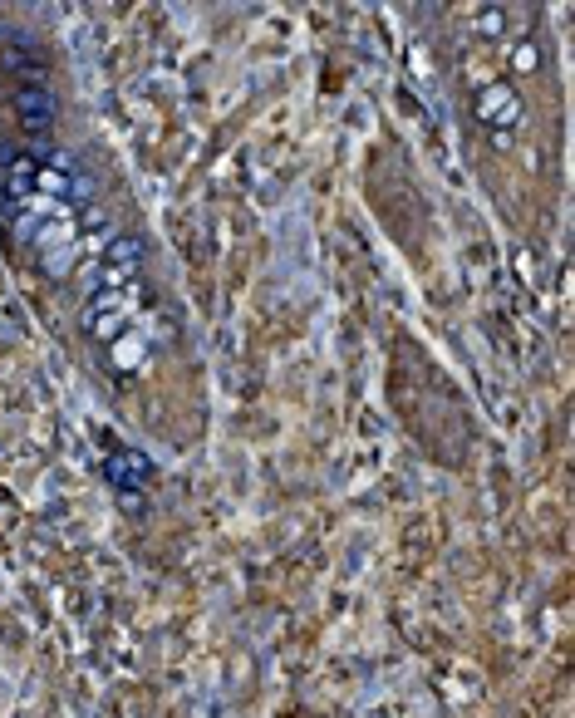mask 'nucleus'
<instances>
[{"mask_svg":"<svg viewBox=\"0 0 575 718\" xmlns=\"http://www.w3.org/2000/svg\"><path fill=\"white\" fill-rule=\"evenodd\" d=\"M104 266H118V271H143V241L138 237H114L104 246Z\"/></svg>","mask_w":575,"mask_h":718,"instance_id":"obj_4","label":"nucleus"},{"mask_svg":"<svg viewBox=\"0 0 575 718\" xmlns=\"http://www.w3.org/2000/svg\"><path fill=\"white\" fill-rule=\"evenodd\" d=\"M472 114L482 119V128L492 133V143L497 148H512V133L521 128V94L512 84H482L477 94H472Z\"/></svg>","mask_w":575,"mask_h":718,"instance_id":"obj_1","label":"nucleus"},{"mask_svg":"<svg viewBox=\"0 0 575 718\" xmlns=\"http://www.w3.org/2000/svg\"><path fill=\"white\" fill-rule=\"evenodd\" d=\"M148 359H153V340H148L143 330H123L114 345L104 350V374H109L114 384H128V379L148 374Z\"/></svg>","mask_w":575,"mask_h":718,"instance_id":"obj_2","label":"nucleus"},{"mask_svg":"<svg viewBox=\"0 0 575 718\" xmlns=\"http://www.w3.org/2000/svg\"><path fill=\"white\" fill-rule=\"evenodd\" d=\"M507 64H512V74H536V69H541V45H536V40H517Z\"/></svg>","mask_w":575,"mask_h":718,"instance_id":"obj_6","label":"nucleus"},{"mask_svg":"<svg viewBox=\"0 0 575 718\" xmlns=\"http://www.w3.org/2000/svg\"><path fill=\"white\" fill-rule=\"evenodd\" d=\"M15 119L25 123V133L50 138V128H55V94L45 84H20L15 89Z\"/></svg>","mask_w":575,"mask_h":718,"instance_id":"obj_3","label":"nucleus"},{"mask_svg":"<svg viewBox=\"0 0 575 718\" xmlns=\"http://www.w3.org/2000/svg\"><path fill=\"white\" fill-rule=\"evenodd\" d=\"M467 30H472V35H482V40H502V35H507V10L487 5V10H477V15L467 20Z\"/></svg>","mask_w":575,"mask_h":718,"instance_id":"obj_5","label":"nucleus"}]
</instances>
